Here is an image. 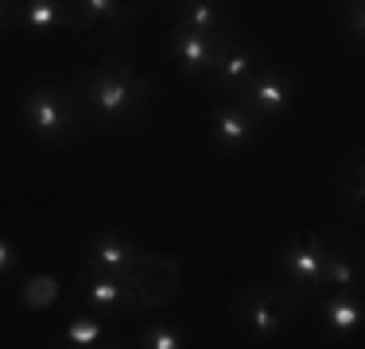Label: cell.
I'll list each match as a JSON object with an SVG mask.
<instances>
[{
    "mask_svg": "<svg viewBox=\"0 0 365 349\" xmlns=\"http://www.w3.org/2000/svg\"><path fill=\"white\" fill-rule=\"evenodd\" d=\"M230 35H202V31H187V28H175V24H171L168 47H171V55H175V63H179V74H190V78L210 74L214 58H218L222 43L230 39Z\"/></svg>",
    "mask_w": 365,
    "mask_h": 349,
    "instance_id": "12",
    "label": "cell"
},
{
    "mask_svg": "<svg viewBox=\"0 0 365 349\" xmlns=\"http://www.w3.org/2000/svg\"><path fill=\"white\" fill-rule=\"evenodd\" d=\"M74 20V35H93V43L120 39L136 12L140 0H66Z\"/></svg>",
    "mask_w": 365,
    "mask_h": 349,
    "instance_id": "6",
    "label": "cell"
},
{
    "mask_svg": "<svg viewBox=\"0 0 365 349\" xmlns=\"http://www.w3.org/2000/svg\"><path fill=\"white\" fill-rule=\"evenodd\" d=\"M101 334H106V326H101L98 314H78V318H71L63 330H58V338H63L66 345H74V349L101 345Z\"/></svg>",
    "mask_w": 365,
    "mask_h": 349,
    "instance_id": "18",
    "label": "cell"
},
{
    "mask_svg": "<svg viewBox=\"0 0 365 349\" xmlns=\"http://www.w3.org/2000/svg\"><path fill=\"white\" fill-rule=\"evenodd\" d=\"M136 291H140V311H155V307H168L175 299V287H179V264L168 256H155L148 252L144 268L136 272Z\"/></svg>",
    "mask_w": 365,
    "mask_h": 349,
    "instance_id": "13",
    "label": "cell"
},
{
    "mask_svg": "<svg viewBox=\"0 0 365 349\" xmlns=\"http://www.w3.org/2000/svg\"><path fill=\"white\" fill-rule=\"evenodd\" d=\"M74 295L82 303V311L90 314H106V318H133L140 314V291L133 279H117V276H101L82 268L74 279Z\"/></svg>",
    "mask_w": 365,
    "mask_h": 349,
    "instance_id": "5",
    "label": "cell"
},
{
    "mask_svg": "<svg viewBox=\"0 0 365 349\" xmlns=\"http://www.w3.org/2000/svg\"><path fill=\"white\" fill-rule=\"evenodd\" d=\"M74 98L86 113V128L125 132L148 120L155 105V82L136 70L125 51H113L74 78Z\"/></svg>",
    "mask_w": 365,
    "mask_h": 349,
    "instance_id": "1",
    "label": "cell"
},
{
    "mask_svg": "<svg viewBox=\"0 0 365 349\" xmlns=\"http://www.w3.org/2000/svg\"><path fill=\"white\" fill-rule=\"evenodd\" d=\"M323 283L338 287V291H358V283H361L358 252L346 249V244H327V256H323Z\"/></svg>",
    "mask_w": 365,
    "mask_h": 349,
    "instance_id": "15",
    "label": "cell"
},
{
    "mask_svg": "<svg viewBox=\"0 0 365 349\" xmlns=\"http://www.w3.org/2000/svg\"><path fill=\"white\" fill-rule=\"evenodd\" d=\"M299 307H303V299L284 279L280 283H249L230 303L233 334L253 345H268L272 338H280L288 330V322L299 314Z\"/></svg>",
    "mask_w": 365,
    "mask_h": 349,
    "instance_id": "2",
    "label": "cell"
},
{
    "mask_svg": "<svg viewBox=\"0 0 365 349\" xmlns=\"http://www.w3.org/2000/svg\"><path fill=\"white\" fill-rule=\"evenodd\" d=\"M171 24L202 35H230L237 31L233 20V0H171L168 4Z\"/></svg>",
    "mask_w": 365,
    "mask_h": 349,
    "instance_id": "11",
    "label": "cell"
},
{
    "mask_svg": "<svg viewBox=\"0 0 365 349\" xmlns=\"http://www.w3.org/2000/svg\"><path fill=\"white\" fill-rule=\"evenodd\" d=\"M323 256H327V237L323 233H295V237L276 252L284 283L299 295L303 303L323 291Z\"/></svg>",
    "mask_w": 365,
    "mask_h": 349,
    "instance_id": "4",
    "label": "cell"
},
{
    "mask_svg": "<svg viewBox=\"0 0 365 349\" xmlns=\"http://www.w3.org/2000/svg\"><path fill=\"white\" fill-rule=\"evenodd\" d=\"M16 264H20V252L12 249V241H4V237H0V276L16 272Z\"/></svg>",
    "mask_w": 365,
    "mask_h": 349,
    "instance_id": "23",
    "label": "cell"
},
{
    "mask_svg": "<svg viewBox=\"0 0 365 349\" xmlns=\"http://www.w3.org/2000/svg\"><path fill=\"white\" fill-rule=\"evenodd\" d=\"M342 182H346V194L354 198V209L361 214V160H350V179L342 174Z\"/></svg>",
    "mask_w": 365,
    "mask_h": 349,
    "instance_id": "22",
    "label": "cell"
},
{
    "mask_svg": "<svg viewBox=\"0 0 365 349\" xmlns=\"http://www.w3.org/2000/svg\"><path fill=\"white\" fill-rule=\"evenodd\" d=\"M20 120L39 144H66L86 128V113L71 90L55 82H36L20 93Z\"/></svg>",
    "mask_w": 365,
    "mask_h": 349,
    "instance_id": "3",
    "label": "cell"
},
{
    "mask_svg": "<svg viewBox=\"0 0 365 349\" xmlns=\"http://www.w3.org/2000/svg\"><path fill=\"white\" fill-rule=\"evenodd\" d=\"M148 252H140L125 233L117 229H101L98 237L86 244V264L90 272H101V276H117V279H136V272L144 268Z\"/></svg>",
    "mask_w": 365,
    "mask_h": 349,
    "instance_id": "10",
    "label": "cell"
},
{
    "mask_svg": "<svg viewBox=\"0 0 365 349\" xmlns=\"http://www.w3.org/2000/svg\"><path fill=\"white\" fill-rule=\"evenodd\" d=\"M140 345H144V349H179V345H187V330H182L179 322L155 318L152 326L140 334Z\"/></svg>",
    "mask_w": 365,
    "mask_h": 349,
    "instance_id": "19",
    "label": "cell"
},
{
    "mask_svg": "<svg viewBox=\"0 0 365 349\" xmlns=\"http://www.w3.org/2000/svg\"><path fill=\"white\" fill-rule=\"evenodd\" d=\"M295 90H299V82H295L292 74H284V70H272V66L264 63V66H260L257 74L245 82V90H241L237 98L257 113L260 125H268L272 117H284V113L292 109Z\"/></svg>",
    "mask_w": 365,
    "mask_h": 349,
    "instance_id": "9",
    "label": "cell"
},
{
    "mask_svg": "<svg viewBox=\"0 0 365 349\" xmlns=\"http://www.w3.org/2000/svg\"><path fill=\"white\" fill-rule=\"evenodd\" d=\"M58 291H63V287H58L55 276H28L20 287V303L28 311H47V307H55Z\"/></svg>",
    "mask_w": 365,
    "mask_h": 349,
    "instance_id": "17",
    "label": "cell"
},
{
    "mask_svg": "<svg viewBox=\"0 0 365 349\" xmlns=\"http://www.w3.org/2000/svg\"><path fill=\"white\" fill-rule=\"evenodd\" d=\"M346 31H350V39H354V43H361V31H365L361 0H346Z\"/></svg>",
    "mask_w": 365,
    "mask_h": 349,
    "instance_id": "21",
    "label": "cell"
},
{
    "mask_svg": "<svg viewBox=\"0 0 365 349\" xmlns=\"http://www.w3.org/2000/svg\"><path fill=\"white\" fill-rule=\"evenodd\" d=\"M257 128H260L257 113L249 109L237 93H233V98H225L222 105H214V109H210L206 144H210L214 152H222V155H233V152H241L245 144H253Z\"/></svg>",
    "mask_w": 365,
    "mask_h": 349,
    "instance_id": "8",
    "label": "cell"
},
{
    "mask_svg": "<svg viewBox=\"0 0 365 349\" xmlns=\"http://www.w3.org/2000/svg\"><path fill=\"white\" fill-rule=\"evenodd\" d=\"M323 307H327V326L334 330L338 338H350L354 330L361 326L358 291H338V295H330V299H323Z\"/></svg>",
    "mask_w": 365,
    "mask_h": 349,
    "instance_id": "16",
    "label": "cell"
},
{
    "mask_svg": "<svg viewBox=\"0 0 365 349\" xmlns=\"http://www.w3.org/2000/svg\"><path fill=\"white\" fill-rule=\"evenodd\" d=\"M20 31H31V35L74 31V20H71L66 0H24V8H20Z\"/></svg>",
    "mask_w": 365,
    "mask_h": 349,
    "instance_id": "14",
    "label": "cell"
},
{
    "mask_svg": "<svg viewBox=\"0 0 365 349\" xmlns=\"http://www.w3.org/2000/svg\"><path fill=\"white\" fill-rule=\"evenodd\" d=\"M260 66H264V51H260L257 43H249L241 31H233L230 39L222 43L218 58H214V66H210V85L222 90V98H233V93L245 90V82Z\"/></svg>",
    "mask_w": 365,
    "mask_h": 349,
    "instance_id": "7",
    "label": "cell"
},
{
    "mask_svg": "<svg viewBox=\"0 0 365 349\" xmlns=\"http://www.w3.org/2000/svg\"><path fill=\"white\" fill-rule=\"evenodd\" d=\"M20 8L24 0H0V35L20 31Z\"/></svg>",
    "mask_w": 365,
    "mask_h": 349,
    "instance_id": "20",
    "label": "cell"
}]
</instances>
